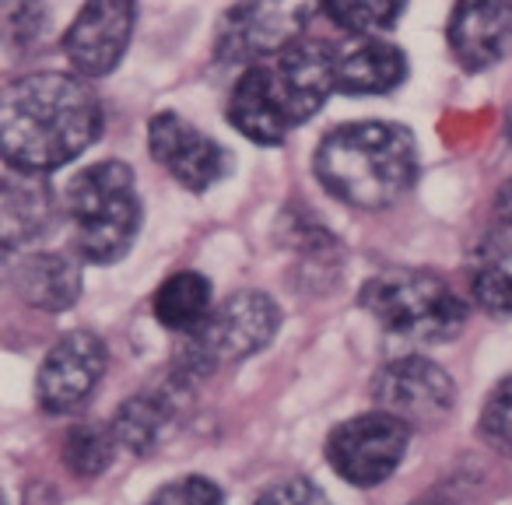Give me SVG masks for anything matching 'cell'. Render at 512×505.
Segmentation results:
<instances>
[{
    "mask_svg": "<svg viewBox=\"0 0 512 505\" xmlns=\"http://www.w3.org/2000/svg\"><path fill=\"white\" fill-rule=\"evenodd\" d=\"M102 134V102L74 71H32L0 95L4 165L53 176L81 158Z\"/></svg>",
    "mask_w": 512,
    "mask_h": 505,
    "instance_id": "obj_1",
    "label": "cell"
},
{
    "mask_svg": "<svg viewBox=\"0 0 512 505\" xmlns=\"http://www.w3.org/2000/svg\"><path fill=\"white\" fill-rule=\"evenodd\" d=\"M334 92V43L306 36L278 57L242 67L225 116L253 144L278 148L292 130L313 120Z\"/></svg>",
    "mask_w": 512,
    "mask_h": 505,
    "instance_id": "obj_2",
    "label": "cell"
},
{
    "mask_svg": "<svg viewBox=\"0 0 512 505\" xmlns=\"http://www.w3.org/2000/svg\"><path fill=\"white\" fill-rule=\"evenodd\" d=\"M320 186L358 211L393 207L421 172L411 127L386 120H355L327 130L313 155Z\"/></svg>",
    "mask_w": 512,
    "mask_h": 505,
    "instance_id": "obj_3",
    "label": "cell"
},
{
    "mask_svg": "<svg viewBox=\"0 0 512 505\" xmlns=\"http://www.w3.org/2000/svg\"><path fill=\"white\" fill-rule=\"evenodd\" d=\"M64 214L74 225V253L81 264H120L144 225L134 169L120 158H106L74 172L64 190Z\"/></svg>",
    "mask_w": 512,
    "mask_h": 505,
    "instance_id": "obj_4",
    "label": "cell"
},
{
    "mask_svg": "<svg viewBox=\"0 0 512 505\" xmlns=\"http://www.w3.org/2000/svg\"><path fill=\"white\" fill-rule=\"evenodd\" d=\"M358 306L386 330V337L414 348L456 341L467 327V302L442 274L425 267H390L372 274L358 292Z\"/></svg>",
    "mask_w": 512,
    "mask_h": 505,
    "instance_id": "obj_5",
    "label": "cell"
},
{
    "mask_svg": "<svg viewBox=\"0 0 512 505\" xmlns=\"http://www.w3.org/2000/svg\"><path fill=\"white\" fill-rule=\"evenodd\" d=\"M278 330V302L267 292L242 288V292H232L221 306L211 309V316L197 334L183 337L179 369L186 376H207L218 365H235L242 358H253L274 341Z\"/></svg>",
    "mask_w": 512,
    "mask_h": 505,
    "instance_id": "obj_6",
    "label": "cell"
},
{
    "mask_svg": "<svg viewBox=\"0 0 512 505\" xmlns=\"http://www.w3.org/2000/svg\"><path fill=\"white\" fill-rule=\"evenodd\" d=\"M316 15L323 0H235L218 22L214 57L239 67L271 60L306 39Z\"/></svg>",
    "mask_w": 512,
    "mask_h": 505,
    "instance_id": "obj_7",
    "label": "cell"
},
{
    "mask_svg": "<svg viewBox=\"0 0 512 505\" xmlns=\"http://www.w3.org/2000/svg\"><path fill=\"white\" fill-rule=\"evenodd\" d=\"M414 428L386 411L355 414L327 439V463L355 488H376L404 463Z\"/></svg>",
    "mask_w": 512,
    "mask_h": 505,
    "instance_id": "obj_8",
    "label": "cell"
},
{
    "mask_svg": "<svg viewBox=\"0 0 512 505\" xmlns=\"http://www.w3.org/2000/svg\"><path fill=\"white\" fill-rule=\"evenodd\" d=\"M372 404L411 428L439 425L456 404V383L442 365L421 355H404L386 362L372 376Z\"/></svg>",
    "mask_w": 512,
    "mask_h": 505,
    "instance_id": "obj_9",
    "label": "cell"
},
{
    "mask_svg": "<svg viewBox=\"0 0 512 505\" xmlns=\"http://www.w3.org/2000/svg\"><path fill=\"white\" fill-rule=\"evenodd\" d=\"M148 151L183 190L207 193L221 179L232 176V151L218 144L211 134L193 127L186 116L162 109L148 123Z\"/></svg>",
    "mask_w": 512,
    "mask_h": 505,
    "instance_id": "obj_10",
    "label": "cell"
},
{
    "mask_svg": "<svg viewBox=\"0 0 512 505\" xmlns=\"http://www.w3.org/2000/svg\"><path fill=\"white\" fill-rule=\"evenodd\" d=\"M134 25L137 0H85L60 39L71 71L85 81L113 74L127 57Z\"/></svg>",
    "mask_w": 512,
    "mask_h": 505,
    "instance_id": "obj_11",
    "label": "cell"
},
{
    "mask_svg": "<svg viewBox=\"0 0 512 505\" xmlns=\"http://www.w3.org/2000/svg\"><path fill=\"white\" fill-rule=\"evenodd\" d=\"M106 372V344L88 330H71L50 351L36 376V400L46 414H71L85 404Z\"/></svg>",
    "mask_w": 512,
    "mask_h": 505,
    "instance_id": "obj_12",
    "label": "cell"
},
{
    "mask_svg": "<svg viewBox=\"0 0 512 505\" xmlns=\"http://www.w3.org/2000/svg\"><path fill=\"white\" fill-rule=\"evenodd\" d=\"M446 43L467 74H484L512 53V0H456Z\"/></svg>",
    "mask_w": 512,
    "mask_h": 505,
    "instance_id": "obj_13",
    "label": "cell"
},
{
    "mask_svg": "<svg viewBox=\"0 0 512 505\" xmlns=\"http://www.w3.org/2000/svg\"><path fill=\"white\" fill-rule=\"evenodd\" d=\"M60 214H64V197H57L50 176L4 165V176H0V246L8 257H15L22 246L50 232Z\"/></svg>",
    "mask_w": 512,
    "mask_h": 505,
    "instance_id": "obj_14",
    "label": "cell"
},
{
    "mask_svg": "<svg viewBox=\"0 0 512 505\" xmlns=\"http://www.w3.org/2000/svg\"><path fill=\"white\" fill-rule=\"evenodd\" d=\"M334 81L337 95H390L407 81V53L383 36H344L334 43Z\"/></svg>",
    "mask_w": 512,
    "mask_h": 505,
    "instance_id": "obj_15",
    "label": "cell"
},
{
    "mask_svg": "<svg viewBox=\"0 0 512 505\" xmlns=\"http://www.w3.org/2000/svg\"><path fill=\"white\" fill-rule=\"evenodd\" d=\"M15 292L39 313H67L81 299V257L64 249H36L25 253L11 271Z\"/></svg>",
    "mask_w": 512,
    "mask_h": 505,
    "instance_id": "obj_16",
    "label": "cell"
},
{
    "mask_svg": "<svg viewBox=\"0 0 512 505\" xmlns=\"http://www.w3.org/2000/svg\"><path fill=\"white\" fill-rule=\"evenodd\" d=\"M151 309H155V320L162 323L165 330H172V334H179V337L197 334L214 309L211 281L197 271L172 274V278H165L162 285H158L155 299H151Z\"/></svg>",
    "mask_w": 512,
    "mask_h": 505,
    "instance_id": "obj_17",
    "label": "cell"
},
{
    "mask_svg": "<svg viewBox=\"0 0 512 505\" xmlns=\"http://www.w3.org/2000/svg\"><path fill=\"white\" fill-rule=\"evenodd\" d=\"M116 442L130 453L144 456L162 442L165 428H169V407L162 397H151V393H137V397L123 400L120 411L109 421Z\"/></svg>",
    "mask_w": 512,
    "mask_h": 505,
    "instance_id": "obj_18",
    "label": "cell"
},
{
    "mask_svg": "<svg viewBox=\"0 0 512 505\" xmlns=\"http://www.w3.org/2000/svg\"><path fill=\"white\" fill-rule=\"evenodd\" d=\"M407 11V0H323V15L348 39H376Z\"/></svg>",
    "mask_w": 512,
    "mask_h": 505,
    "instance_id": "obj_19",
    "label": "cell"
},
{
    "mask_svg": "<svg viewBox=\"0 0 512 505\" xmlns=\"http://www.w3.org/2000/svg\"><path fill=\"white\" fill-rule=\"evenodd\" d=\"M116 435L113 428L102 425H78L64 439V463L78 477H99L116 456Z\"/></svg>",
    "mask_w": 512,
    "mask_h": 505,
    "instance_id": "obj_20",
    "label": "cell"
},
{
    "mask_svg": "<svg viewBox=\"0 0 512 505\" xmlns=\"http://www.w3.org/2000/svg\"><path fill=\"white\" fill-rule=\"evenodd\" d=\"M477 432L488 442L491 449L512 456V376H505L495 390L484 400L481 421H477Z\"/></svg>",
    "mask_w": 512,
    "mask_h": 505,
    "instance_id": "obj_21",
    "label": "cell"
},
{
    "mask_svg": "<svg viewBox=\"0 0 512 505\" xmlns=\"http://www.w3.org/2000/svg\"><path fill=\"white\" fill-rule=\"evenodd\" d=\"M470 299L484 316L509 320L512 316V274L502 267H481L470 274Z\"/></svg>",
    "mask_w": 512,
    "mask_h": 505,
    "instance_id": "obj_22",
    "label": "cell"
},
{
    "mask_svg": "<svg viewBox=\"0 0 512 505\" xmlns=\"http://www.w3.org/2000/svg\"><path fill=\"white\" fill-rule=\"evenodd\" d=\"M148 505H225V491L211 477L186 474L179 481H169L148 498Z\"/></svg>",
    "mask_w": 512,
    "mask_h": 505,
    "instance_id": "obj_23",
    "label": "cell"
},
{
    "mask_svg": "<svg viewBox=\"0 0 512 505\" xmlns=\"http://www.w3.org/2000/svg\"><path fill=\"white\" fill-rule=\"evenodd\" d=\"M253 505H330L323 488L309 477H281V481L267 484Z\"/></svg>",
    "mask_w": 512,
    "mask_h": 505,
    "instance_id": "obj_24",
    "label": "cell"
},
{
    "mask_svg": "<svg viewBox=\"0 0 512 505\" xmlns=\"http://www.w3.org/2000/svg\"><path fill=\"white\" fill-rule=\"evenodd\" d=\"M495 214H498V221H505V225H512V179H505V183L498 186Z\"/></svg>",
    "mask_w": 512,
    "mask_h": 505,
    "instance_id": "obj_25",
    "label": "cell"
},
{
    "mask_svg": "<svg viewBox=\"0 0 512 505\" xmlns=\"http://www.w3.org/2000/svg\"><path fill=\"white\" fill-rule=\"evenodd\" d=\"M505 134H509V141H512V109L505 113Z\"/></svg>",
    "mask_w": 512,
    "mask_h": 505,
    "instance_id": "obj_26",
    "label": "cell"
},
{
    "mask_svg": "<svg viewBox=\"0 0 512 505\" xmlns=\"http://www.w3.org/2000/svg\"><path fill=\"white\" fill-rule=\"evenodd\" d=\"M414 505H442V502H414Z\"/></svg>",
    "mask_w": 512,
    "mask_h": 505,
    "instance_id": "obj_27",
    "label": "cell"
}]
</instances>
